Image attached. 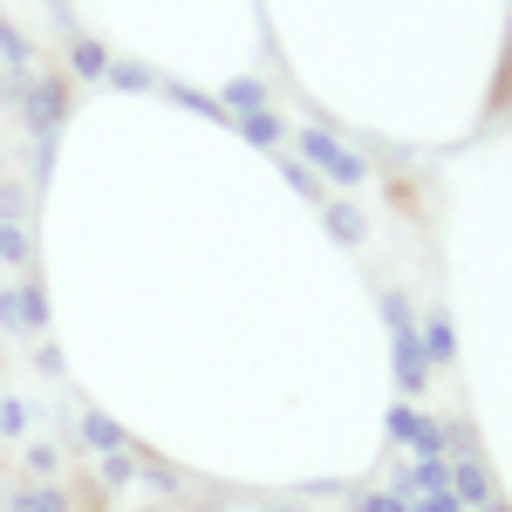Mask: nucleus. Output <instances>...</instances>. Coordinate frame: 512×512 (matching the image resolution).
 I'll return each mask as SVG.
<instances>
[{
	"label": "nucleus",
	"instance_id": "nucleus-27",
	"mask_svg": "<svg viewBox=\"0 0 512 512\" xmlns=\"http://www.w3.org/2000/svg\"><path fill=\"white\" fill-rule=\"evenodd\" d=\"M14 96H21V76H14V69L0 62V103H14Z\"/></svg>",
	"mask_w": 512,
	"mask_h": 512
},
{
	"label": "nucleus",
	"instance_id": "nucleus-2",
	"mask_svg": "<svg viewBox=\"0 0 512 512\" xmlns=\"http://www.w3.org/2000/svg\"><path fill=\"white\" fill-rule=\"evenodd\" d=\"M301 164H308L315 178H328V185H362V178H369V164L355 158L335 130H321V123H308V130H301Z\"/></svg>",
	"mask_w": 512,
	"mask_h": 512
},
{
	"label": "nucleus",
	"instance_id": "nucleus-28",
	"mask_svg": "<svg viewBox=\"0 0 512 512\" xmlns=\"http://www.w3.org/2000/svg\"><path fill=\"white\" fill-rule=\"evenodd\" d=\"M478 512H506V506H499V499H485V506H478Z\"/></svg>",
	"mask_w": 512,
	"mask_h": 512
},
{
	"label": "nucleus",
	"instance_id": "nucleus-21",
	"mask_svg": "<svg viewBox=\"0 0 512 512\" xmlns=\"http://www.w3.org/2000/svg\"><path fill=\"white\" fill-rule=\"evenodd\" d=\"M21 431H28V403L7 396V403H0V437H21Z\"/></svg>",
	"mask_w": 512,
	"mask_h": 512
},
{
	"label": "nucleus",
	"instance_id": "nucleus-11",
	"mask_svg": "<svg viewBox=\"0 0 512 512\" xmlns=\"http://www.w3.org/2000/svg\"><path fill=\"white\" fill-rule=\"evenodd\" d=\"M0 62H7L14 76H35V48H28V35H21L7 14H0Z\"/></svg>",
	"mask_w": 512,
	"mask_h": 512
},
{
	"label": "nucleus",
	"instance_id": "nucleus-1",
	"mask_svg": "<svg viewBox=\"0 0 512 512\" xmlns=\"http://www.w3.org/2000/svg\"><path fill=\"white\" fill-rule=\"evenodd\" d=\"M14 110H21V123L35 130V144H55V130L69 123V76H21Z\"/></svg>",
	"mask_w": 512,
	"mask_h": 512
},
{
	"label": "nucleus",
	"instance_id": "nucleus-20",
	"mask_svg": "<svg viewBox=\"0 0 512 512\" xmlns=\"http://www.w3.org/2000/svg\"><path fill=\"white\" fill-rule=\"evenodd\" d=\"M383 321H390V335H410V328H417V315H410L403 294H383Z\"/></svg>",
	"mask_w": 512,
	"mask_h": 512
},
{
	"label": "nucleus",
	"instance_id": "nucleus-22",
	"mask_svg": "<svg viewBox=\"0 0 512 512\" xmlns=\"http://www.w3.org/2000/svg\"><path fill=\"white\" fill-rule=\"evenodd\" d=\"M403 512H465V506H458L451 492H417V499H410Z\"/></svg>",
	"mask_w": 512,
	"mask_h": 512
},
{
	"label": "nucleus",
	"instance_id": "nucleus-26",
	"mask_svg": "<svg viewBox=\"0 0 512 512\" xmlns=\"http://www.w3.org/2000/svg\"><path fill=\"white\" fill-rule=\"evenodd\" d=\"M35 369H41V376H62V349H55V342H41V349H35Z\"/></svg>",
	"mask_w": 512,
	"mask_h": 512
},
{
	"label": "nucleus",
	"instance_id": "nucleus-14",
	"mask_svg": "<svg viewBox=\"0 0 512 512\" xmlns=\"http://www.w3.org/2000/svg\"><path fill=\"white\" fill-rule=\"evenodd\" d=\"M103 82H110V89H123V96H144V89H158V76H151L144 62H117V55H110Z\"/></svg>",
	"mask_w": 512,
	"mask_h": 512
},
{
	"label": "nucleus",
	"instance_id": "nucleus-23",
	"mask_svg": "<svg viewBox=\"0 0 512 512\" xmlns=\"http://www.w3.org/2000/svg\"><path fill=\"white\" fill-rule=\"evenodd\" d=\"M287 185H294V192H301V198H315V205H321V185H315V171H308V164H301V158L287 164Z\"/></svg>",
	"mask_w": 512,
	"mask_h": 512
},
{
	"label": "nucleus",
	"instance_id": "nucleus-25",
	"mask_svg": "<svg viewBox=\"0 0 512 512\" xmlns=\"http://www.w3.org/2000/svg\"><path fill=\"white\" fill-rule=\"evenodd\" d=\"M0 328L21 335V308H14V287H0Z\"/></svg>",
	"mask_w": 512,
	"mask_h": 512
},
{
	"label": "nucleus",
	"instance_id": "nucleus-17",
	"mask_svg": "<svg viewBox=\"0 0 512 512\" xmlns=\"http://www.w3.org/2000/svg\"><path fill=\"white\" fill-rule=\"evenodd\" d=\"M137 478H144L151 492H185V472H178V465H164V458H137Z\"/></svg>",
	"mask_w": 512,
	"mask_h": 512
},
{
	"label": "nucleus",
	"instance_id": "nucleus-24",
	"mask_svg": "<svg viewBox=\"0 0 512 512\" xmlns=\"http://www.w3.org/2000/svg\"><path fill=\"white\" fill-rule=\"evenodd\" d=\"M355 512H403V499H396V492H362Z\"/></svg>",
	"mask_w": 512,
	"mask_h": 512
},
{
	"label": "nucleus",
	"instance_id": "nucleus-9",
	"mask_svg": "<svg viewBox=\"0 0 512 512\" xmlns=\"http://www.w3.org/2000/svg\"><path fill=\"white\" fill-rule=\"evenodd\" d=\"M219 103H226V117H253V110H274V103H267V82H260V76H233Z\"/></svg>",
	"mask_w": 512,
	"mask_h": 512
},
{
	"label": "nucleus",
	"instance_id": "nucleus-15",
	"mask_svg": "<svg viewBox=\"0 0 512 512\" xmlns=\"http://www.w3.org/2000/svg\"><path fill=\"white\" fill-rule=\"evenodd\" d=\"M137 478V451H110V458H96V485L103 492H123Z\"/></svg>",
	"mask_w": 512,
	"mask_h": 512
},
{
	"label": "nucleus",
	"instance_id": "nucleus-29",
	"mask_svg": "<svg viewBox=\"0 0 512 512\" xmlns=\"http://www.w3.org/2000/svg\"><path fill=\"white\" fill-rule=\"evenodd\" d=\"M274 512H301V506H274Z\"/></svg>",
	"mask_w": 512,
	"mask_h": 512
},
{
	"label": "nucleus",
	"instance_id": "nucleus-18",
	"mask_svg": "<svg viewBox=\"0 0 512 512\" xmlns=\"http://www.w3.org/2000/svg\"><path fill=\"white\" fill-rule=\"evenodd\" d=\"M21 458H28V485H55V465H62V458H55V444H28Z\"/></svg>",
	"mask_w": 512,
	"mask_h": 512
},
{
	"label": "nucleus",
	"instance_id": "nucleus-10",
	"mask_svg": "<svg viewBox=\"0 0 512 512\" xmlns=\"http://www.w3.org/2000/svg\"><path fill=\"white\" fill-rule=\"evenodd\" d=\"M103 69H110V48H103V41H89V35H76V41H69V76H82V82H103Z\"/></svg>",
	"mask_w": 512,
	"mask_h": 512
},
{
	"label": "nucleus",
	"instance_id": "nucleus-4",
	"mask_svg": "<svg viewBox=\"0 0 512 512\" xmlns=\"http://www.w3.org/2000/svg\"><path fill=\"white\" fill-rule=\"evenodd\" d=\"M444 492H451L458 506H485V499H499V485H492V472H485V458H451Z\"/></svg>",
	"mask_w": 512,
	"mask_h": 512
},
{
	"label": "nucleus",
	"instance_id": "nucleus-5",
	"mask_svg": "<svg viewBox=\"0 0 512 512\" xmlns=\"http://www.w3.org/2000/svg\"><path fill=\"white\" fill-rule=\"evenodd\" d=\"M321 233L335 239V246H362L369 239V212L349 205V198H321Z\"/></svg>",
	"mask_w": 512,
	"mask_h": 512
},
{
	"label": "nucleus",
	"instance_id": "nucleus-12",
	"mask_svg": "<svg viewBox=\"0 0 512 512\" xmlns=\"http://www.w3.org/2000/svg\"><path fill=\"white\" fill-rule=\"evenodd\" d=\"M233 130L246 137V144H253V151H274V144H280V130H287V123H280L274 110H253V117H233Z\"/></svg>",
	"mask_w": 512,
	"mask_h": 512
},
{
	"label": "nucleus",
	"instance_id": "nucleus-7",
	"mask_svg": "<svg viewBox=\"0 0 512 512\" xmlns=\"http://www.w3.org/2000/svg\"><path fill=\"white\" fill-rule=\"evenodd\" d=\"M14 308H21V335H48V287L41 280H14Z\"/></svg>",
	"mask_w": 512,
	"mask_h": 512
},
{
	"label": "nucleus",
	"instance_id": "nucleus-8",
	"mask_svg": "<svg viewBox=\"0 0 512 512\" xmlns=\"http://www.w3.org/2000/svg\"><path fill=\"white\" fill-rule=\"evenodd\" d=\"M164 96H171L178 110H192V117H212L219 130H233V117H226V103H219V96H205V89H192V82H164Z\"/></svg>",
	"mask_w": 512,
	"mask_h": 512
},
{
	"label": "nucleus",
	"instance_id": "nucleus-16",
	"mask_svg": "<svg viewBox=\"0 0 512 512\" xmlns=\"http://www.w3.org/2000/svg\"><path fill=\"white\" fill-rule=\"evenodd\" d=\"M0 267H35V233L28 226H0Z\"/></svg>",
	"mask_w": 512,
	"mask_h": 512
},
{
	"label": "nucleus",
	"instance_id": "nucleus-6",
	"mask_svg": "<svg viewBox=\"0 0 512 512\" xmlns=\"http://www.w3.org/2000/svg\"><path fill=\"white\" fill-rule=\"evenodd\" d=\"M82 444H89L96 458H110V451H130V431H123L117 417H103V410H89V417H82Z\"/></svg>",
	"mask_w": 512,
	"mask_h": 512
},
{
	"label": "nucleus",
	"instance_id": "nucleus-19",
	"mask_svg": "<svg viewBox=\"0 0 512 512\" xmlns=\"http://www.w3.org/2000/svg\"><path fill=\"white\" fill-rule=\"evenodd\" d=\"M0 226H28V192L0 178Z\"/></svg>",
	"mask_w": 512,
	"mask_h": 512
},
{
	"label": "nucleus",
	"instance_id": "nucleus-30",
	"mask_svg": "<svg viewBox=\"0 0 512 512\" xmlns=\"http://www.w3.org/2000/svg\"><path fill=\"white\" fill-rule=\"evenodd\" d=\"M151 512H158V506H151Z\"/></svg>",
	"mask_w": 512,
	"mask_h": 512
},
{
	"label": "nucleus",
	"instance_id": "nucleus-13",
	"mask_svg": "<svg viewBox=\"0 0 512 512\" xmlns=\"http://www.w3.org/2000/svg\"><path fill=\"white\" fill-rule=\"evenodd\" d=\"M7 512H69V492L62 485H21L7 499Z\"/></svg>",
	"mask_w": 512,
	"mask_h": 512
},
{
	"label": "nucleus",
	"instance_id": "nucleus-3",
	"mask_svg": "<svg viewBox=\"0 0 512 512\" xmlns=\"http://www.w3.org/2000/svg\"><path fill=\"white\" fill-rule=\"evenodd\" d=\"M417 349H424V362H431V369L458 362V328H451V315H444V308H424V315H417Z\"/></svg>",
	"mask_w": 512,
	"mask_h": 512
}]
</instances>
